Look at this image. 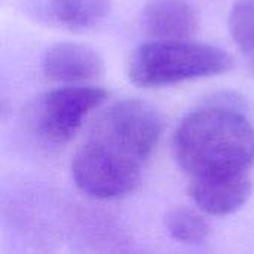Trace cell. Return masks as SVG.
Returning a JSON list of instances; mask_svg holds the SVG:
<instances>
[{
	"label": "cell",
	"instance_id": "obj_12",
	"mask_svg": "<svg viewBox=\"0 0 254 254\" xmlns=\"http://www.w3.org/2000/svg\"><path fill=\"white\" fill-rule=\"evenodd\" d=\"M253 68H254V55H253Z\"/></svg>",
	"mask_w": 254,
	"mask_h": 254
},
{
	"label": "cell",
	"instance_id": "obj_1",
	"mask_svg": "<svg viewBox=\"0 0 254 254\" xmlns=\"http://www.w3.org/2000/svg\"><path fill=\"white\" fill-rule=\"evenodd\" d=\"M173 153L193 179L246 174L254 165V127L240 107L208 101L182 119Z\"/></svg>",
	"mask_w": 254,
	"mask_h": 254
},
{
	"label": "cell",
	"instance_id": "obj_8",
	"mask_svg": "<svg viewBox=\"0 0 254 254\" xmlns=\"http://www.w3.org/2000/svg\"><path fill=\"white\" fill-rule=\"evenodd\" d=\"M141 27L152 39H190L198 31L199 16L188 0H153L143 10Z\"/></svg>",
	"mask_w": 254,
	"mask_h": 254
},
{
	"label": "cell",
	"instance_id": "obj_2",
	"mask_svg": "<svg viewBox=\"0 0 254 254\" xmlns=\"http://www.w3.org/2000/svg\"><path fill=\"white\" fill-rule=\"evenodd\" d=\"M232 65V57L219 46L190 39H152L129 54L127 74L140 88H159L222 74Z\"/></svg>",
	"mask_w": 254,
	"mask_h": 254
},
{
	"label": "cell",
	"instance_id": "obj_3",
	"mask_svg": "<svg viewBox=\"0 0 254 254\" xmlns=\"http://www.w3.org/2000/svg\"><path fill=\"white\" fill-rule=\"evenodd\" d=\"M162 128V116L150 103L125 98L112 104L95 121L88 138L143 164L156 149Z\"/></svg>",
	"mask_w": 254,
	"mask_h": 254
},
{
	"label": "cell",
	"instance_id": "obj_9",
	"mask_svg": "<svg viewBox=\"0 0 254 254\" xmlns=\"http://www.w3.org/2000/svg\"><path fill=\"white\" fill-rule=\"evenodd\" d=\"M110 7V0H49L48 3L51 18L71 31L95 27L109 15Z\"/></svg>",
	"mask_w": 254,
	"mask_h": 254
},
{
	"label": "cell",
	"instance_id": "obj_4",
	"mask_svg": "<svg viewBox=\"0 0 254 254\" xmlns=\"http://www.w3.org/2000/svg\"><path fill=\"white\" fill-rule=\"evenodd\" d=\"M109 92L98 86H64L48 91L36 98L30 110L34 132L49 144L68 143L85 118L98 109Z\"/></svg>",
	"mask_w": 254,
	"mask_h": 254
},
{
	"label": "cell",
	"instance_id": "obj_5",
	"mask_svg": "<svg viewBox=\"0 0 254 254\" xmlns=\"http://www.w3.org/2000/svg\"><path fill=\"white\" fill-rule=\"evenodd\" d=\"M141 164L86 138L77 149L71 174L76 186L97 199H116L131 193L138 185Z\"/></svg>",
	"mask_w": 254,
	"mask_h": 254
},
{
	"label": "cell",
	"instance_id": "obj_10",
	"mask_svg": "<svg viewBox=\"0 0 254 254\" xmlns=\"http://www.w3.org/2000/svg\"><path fill=\"white\" fill-rule=\"evenodd\" d=\"M165 229L176 241L190 246L205 243L210 235L208 222L199 213L185 207L167 213Z\"/></svg>",
	"mask_w": 254,
	"mask_h": 254
},
{
	"label": "cell",
	"instance_id": "obj_7",
	"mask_svg": "<svg viewBox=\"0 0 254 254\" xmlns=\"http://www.w3.org/2000/svg\"><path fill=\"white\" fill-rule=\"evenodd\" d=\"M253 182L249 174L193 179L189 195L196 207L210 216H228L238 211L250 199Z\"/></svg>",
	"mask_w": 254,
	"mask_h": 254
},
{
	"label": "cell",
	"instance_id": "obj_11",
	"mask_svg": "<svg viewBox=\"0 0 254 254\" xmlns=\"http://www.w3.org/2000/svg\"><path fill=\"white\" fill-rule=\"evenodd\" d=\"M229 33L235 45L254 55V0H237L228 16Z\"/></svg>",
	"mask_w": 254,
	"mask_h": 254
},
{
	"label": "cell",
	"instance_id": "obj_6",
	"mask_svg": "<svg viewBox=\"0 0 254 254\" xmlns=\"http://www.w3.org/2000/svg\"><path fill=\"white\" fill-rule=\"evenodd\" d=\"M42 68L48 79L64 83H80L104 73L103 57L91 46L60 42L51 45L42 58Z\"/></svg>",
	"mask_w": 254,
	"mask_h": 254
}]
</instances>
